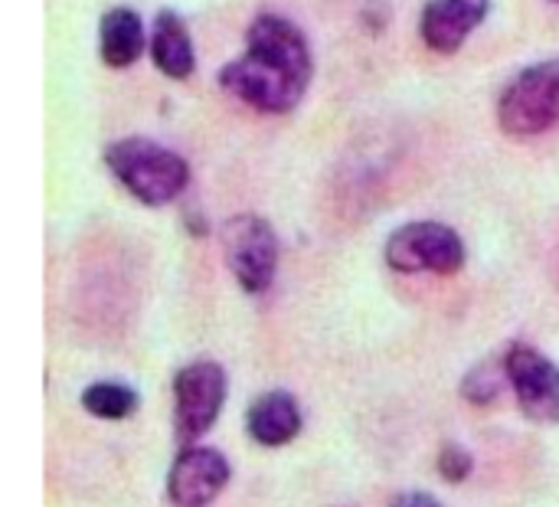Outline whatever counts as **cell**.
Instances as JSON below:
<instances>
[{"mask_svg": "<svg viewBox=\"0 0 559 507\" xmlns=\"http://www.w3.org/2000/svg\"><path fill=\"white\" fill-rule=\"evenodd\" d=\"M82 406H85V413H92L98 420L118 423L138 410V393L124 384H92L82 393Z\"/></svg>", "mask_w": 559, "mask_h": 507, "instance_id": "obj_13", "label": "cell"}, {"mask_svg": "<svg viewBox=\"0 0 559 507\" xmlns=\"http://www.w3.org/2000/svg\"><path fill=\"white\" fill-rule=\"evenodd\" d=\"M246 39V56L233 59L219 72L223 89L259 111H292L311 79V52L301 30L285 16L262 13L249 26Z\"/></svg>", "mask_w": 559, "mask_h": 507, "instance_id": "obj_1", "label": "cell"}, {"mask_svg": "<svg viewBox=\"0 0 559 507\" xmlns=\"http://www.w3.org/2000/svg\"><path fill=\"white\" fill-rule=\"evenodd\" d=\"M472 456L462 449V446H445L442 449V456H439V472H442V479L445 482H465L468 475H472Z\"/></svg>", "mask_w": 559, "mask_h": 507, "instance_id": "obj_14", "label": "cell"}, {"mask_svg": "<svg viewBox=\"0 0 559 507\" xmlns=\"http://www.w3.org/2000/svg\"><path fill=\"white\" fill-rule=\"evenodd\" d=\"M386 262L396 272H436L452 275L465 266V246L452 226L406 223L386 239Z\"/></svg>", "mask_w": 559, "mask_h": 507, "instance_id": "obj_4", "label": "cell"}, {"mask_svg": "<svg viewBox=\"0 0 559 507\" xmlns=\"http://www.w3.org/2000/svg\"><path fill=\"white\" fill-rule=\"evenodd\" d=\"M501 128L514 138H534L559 121V59H544L518 72L498 105Z\"/></svg>", "mask_w": 559, "mask_h": 507, "instance_id": "obj_3", "label": "cell"}, {"mask_svg": "<svg viewBox=\"0 0 559 507\" xmlns=\"http://www.w3.org/2000/svg\"><path fill=\"white\" fill-rule=\"evenodd\" d=\"M246 429H249V436H252L259 446H265V449L288 446V443L301 433V410H298L295 397L285 393V390L262 393V397L249 406Z\"/></svg>", "mask_w": 559, "mask_h": 507, "instance_id": "obj_10", "label": "cell"}, {"mask_svg": "<svg viewBox=\"0 0 559 507\" xmlns=\"http://www.w3.org/2000/svg\"><path fill=\"white\" fill-rule=\"evenodd\" d=\"M504 374L521 410L534 423H559V367L527 344H514L504 357Z\"/></svg>", "mask_w": 559, "mask_h": 507, "instance_id": "obj_7", "label": "cell"}, {"mask_svg": "<svg viewBox=\"0 0 559 507\" xmlns=\"http://www.w3.org/2000/svg\"><path fill=\"white\" fill-rule=\"evenodd\" d=\"M226 482L229 462L216 449H187L167 475V498L174 507H210Z\"/></svg>", "mask_w": 559, "mask_h": 507, "instance_id": "obj_8", "label": "cell"}, {"mask_svg": "<svg viewBox=\"0 0 559 507\" xmlns=\"http://www.w3.org/2000/svg\"><path fill=\"white\" fill-rule=\"evenodd\" d=\"M485 374H488V370H475V374L468 377V384H465V400L488 403V400H495V397H498L501 384H498V380H491V377H485Z\"/></svg>", "mask_w": 559, "mask_h": 507, "instance_id": "obj_15", "label": "cell"}, {"mask_svg": "<svg viewBox=\"0 0 559 507\" xmlns=\"http://www.w3.org/2000/svg\"><path fill=\"white\" fill-rule=\"evenodd\" d=\"M393 507H442L432 495H426V492H409V495H400Z\"/></svg>", "mask_w": 559, "mask_h": 507, "instance_id": "obj_16", "label": "cell"}, {"mask_svg": "<svg viewBox=\"0 0 559 507\" xmlns=\"http://www.w3.org/2000/svg\"><path fill=\"white\" fill-rule=\"evenodd\" d=\"M554 3H559V0H554Z\"/></svg>", "mask_w": 559, "mask_h": 507, "instance_id": "obj_17", "label": "cell"}, {"mask_svg": "<svg viewBox=\"0 0 559 507\" xmlns=\"http://www.w3.org/2000/svg\"><path fill=\"white\" fill-rule=\"evenodd\" d=\"M226 400V374L213 361H197L187 364L174 377V420H177V436L183 443L200 439L210 433L219 420Z\"/></svg>", "mask_w": 559, "mask_h": 507, "instance_id": "obj_6", "label": "cell"}, {"mask_svg": "<svg viewBox=\"0 0 559 507\" xmlns=\"http://www.w3.org/2000/svg\"><path fill=\"white\" fill-rule=\"evenodd\" d=\"M105 164L124 184V190L147 207H164L177 200L190 180L187 161L151 138H121L108 144Z\"/></svg>", "mask_w": 559, "mask_h": 507, "instance_id": "obj_2", "label": "cell"}, {"mask_svg": "<svg viewBox=\"0 0 559 507\" xmlns=\"http://www.w3.org/2000/svg\"><path fill=\"white\" fill-rule=\"evenodd\" d=\"M151 56H154V66L170 79H187L193 72V43H190L187 23L174 10L157 13L154 36H151Z\"/></svg>", "mask_w": 559, "mask_h": 507, "instance_id": "obj_12", "label": "cell"}, {"mask_svg": "<svg viewBox=\"0 0 559 507\" xmlns=\"http://www.w3.org/2000/svg\"><path fill=\"white\" fill-rule=\"evenodd\" d=\"M488 16V0H432L423 13V39L436 52H455Z\"/></svg>", "mask_w": 559, "mask_h": 507, "instance_id": "obj_9", "label": "cell"}, {"mask_svg": "<svg viewBox=\"0 0 559 507\" xmlns=\"http://www.w3.org/2000/svg\"><path fill=\"white\" fill-rule=\"evenodd\" d=\"M144 49V26L141 16L131 7H115L102 16L98 26V52L102 62L111 69H124L131 66Z\"/></svg>", "mask_w": 559, "mask_h": 507, "instance_id": "obj_11", "label": "cell"}, {"mask_svg": "<svg viewBox=\"0 0 559 507\" xmlns=\"http://www.w3.org/2000/svg\"><path fill=\"white\" fill-rule=\"evenodd\" d=\"M223 252L236 282L259 295L272 285L278 269V239L262 216H233L223 226Z\"/></svg>", "mask_w": 559, "mask_h": 507, "instance_id": "obj_5", "label": "cell"}]
</instances>
